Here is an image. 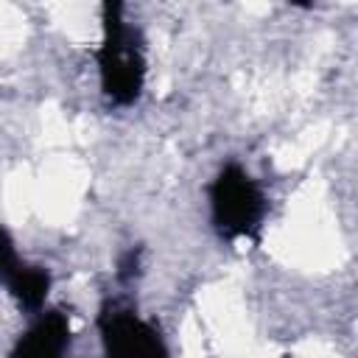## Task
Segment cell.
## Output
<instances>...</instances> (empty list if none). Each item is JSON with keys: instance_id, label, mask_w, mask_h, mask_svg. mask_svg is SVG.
<instances>
[{"instance_id": "2", "label": "cell", "mask_w": 358, "mask_h": 358, "mask_svg": "<svg viewBox=\"0 0 358 358\" xmlns=\"http://www.w3.org/2000/svg\"><path fill=\"white\" fill-rule=\"evenodd\" d=\"M213 224L224 238H249L257 232L266 199L241 165H227L210 187Z\"/></svg>"}, {"instance_id": "5", "label": "cell", "mask_w": 358, "mask_h": 358, "mask_svg": "<svg viewBox=\"0 0 358 358\" xmlns=\"http://www.w3.org/2000/svg\"><path fill=\"white\" fill-rule=\"evenodd\" d=\"M6 285H8V291L14 294V299H17L22 308L36 310V308L45 302V296H48L50 277H48V271H45V268L22 263V266H20V268L6 280Z\"/></svg>"}, {"instance_id": "3", "label": "cell", "mask_w": 358, "mask_h": 358, "mask_svg": "<svg viewBox=\"0 0 358 358\" xmlns=\"http://www.w3.org/2000/svg\"><path fill=\"white\" fill-rule=\"evenodd\" d=\"M103 358H168L162 336L126 308H106L98 319Z\"/></svg>"}, {"instance_id": "4", "label": "cell", "mask_w": 358, "mask_h": 358, "mask_svg": "<svg viewBox=\"0 0 358 358\" xmlns=\"http://www.w3.org/2000/svg\"><path fill=\"white\" fill-rule=\"evenodd\" d=\"M70 347V324L62 310H50L17 341L11 358H64Z\"/></svg>"}, {"instance_id": "1", "label": "cell", "mask_w": 358, "mask_h": 358, "mask_svg": "<svg viewBox=\"0 0 358 358\" xmlns=\"http://www.w3.org/2000/svg\"><path fill=\"white\" fill-rule=\"evenodd\" d=\"M101 87L112 103L129 106L140 98L145 78V59L137 42V31H131L123 20L120 3L103 6V42L98 48Z\"/></svg>"}, {"instance_id": "6", "label": "cell", "mask_w": 358, "mask_h": 358, "mask_svg": "<svg viewBox=\"0 0 358 358\" xmlns=\"http://www.w3.org/2000/svg\"><path fill=\"white\" fill-rule=\"evenodd\" d=\"M134 271H137V252L131 249V252L123 257V263H120V280H129Z\"/></svg>"}]
</instances>
